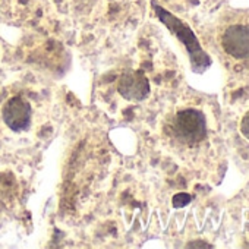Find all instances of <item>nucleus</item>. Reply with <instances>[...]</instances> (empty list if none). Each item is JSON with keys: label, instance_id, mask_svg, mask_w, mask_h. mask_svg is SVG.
Wrapping results in <instances>:
<instances>
[{"label": "nucleus", "instance_id": "nucleus-1", "mask_svg": "<svg viewBox=\"0 0 249 249\" xmlns=\"http://www.w3.org/2000/svg\"><path fill=\"white\" fill-rule=\"evenodd\" d=\"M154 9H156V14L159 17V19L185 46V49H186V52L189 54V60H191L192 71L195 73H204L211 66V57L202 50V47H201L196 36L194 34V31L185 22H182L179 18H176L170 12L164 11L161 6L154 5Z\"/></svg>", "mask_w": 249, "mask_h": 249}, {"label": "nucleus", "instance_id": "nucleus-2", "mask_svg": "<svg viewBox=\"0 0 249 249\" xmlns=\"http://www.w3.org/2000/svg\"><path fill=\"white\" fill-rule=\"evenodd\" d=\"M173 135L183 144L194 145L207 137L205 114L195 108H185L176 113L172 122Z\"/></svg>", "mask_w": 249, "mask_h": 249}, {"label": "nucleus", "instance_id": "nucleus-3", "mask_svg": "<svg viewBox=\"0 0 249 249\" xmlns=\"http://www.w3.org/2000/svg\"><path fill=\"white\" fill-rule=\"evenodd\" d=\"M31 116V106L22 97H12L2 107V119L5 124L15 132H22L28 129Z\"/></svg>", "mask_w": 249, "mask_h": 249}, {"label": "nucleus", "instance_id": "nucleus-4", "mask_svg": "<svg viewBox=\"0 0 249 249\" xmlns=\"http://www.w3.org/2000/svg\"><path fill=\"white\" fill-rule=\"evenodd\" d=\"M221 46L224 52L237 60L249 57V28L242 24L230 25L221 36Z\"/></svg>", "mask_w": 249, "mask_h": 249}, {"label": "nucleus", "instance_id": "nucleus-5", "mask_svg": "<svg viewBox=\"0 0 249 249\" xmlns=\"http://www.w3.org/2000/svg\"><path fill=\"white\" fill-rule=\"evenodd\" d=\"M117 88L123 98L131 101H142L150 94V82L140 71L124 72L119 79Z\"/></svg>", "mask_w": 249, "mask_h": 249}, {"label": "nucleus", "instance_id": "nucleus-6", "mask_svg": "<svg viewBox=\"0 0 249 249\" xmlns=\"http://www.w3.org/2000/svg\"><path fill=\"white\" fill-rule=\"evenodd\" d=\"M189 202H191L189 194H178V195L173 196V205H175L176 208H182V207L188 205Z\"/></svg>", "mask_w": 249, "mask_h": 249}, {"label": "nucleus", "instance_id": "nucleus-7", "mask_svg": "<svg viewBox=\"0 0 249 249\" xmlns=\"http://www.w3.org/2000/svg\"><path fill=\"white\" fill-rule=\"evenodd\" d=\"M239 131L243 135V138H246L249 141V111L242 117L240 124H239Z\"/></svg>", "mask_w": 249, "mask_h": 249}]
</instances>
